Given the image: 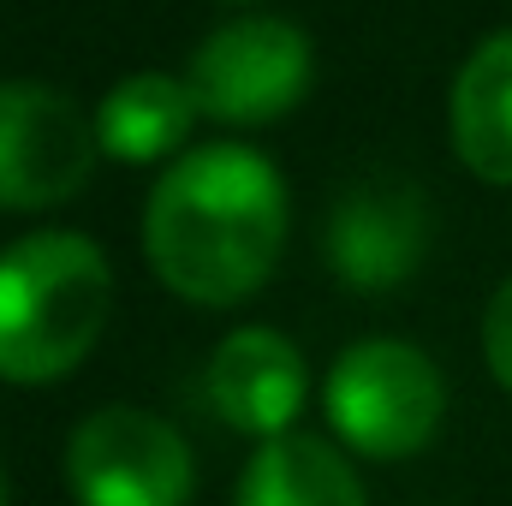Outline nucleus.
<instances>
[{"label":"nucleus","mask_w":512,"mask_h":506,"mask_svg":"<svg viewBox=\"0 0 512 506\" xmlns=\"http://www.w3.org/2000/svg\"><path fill=\"white\" fill-rule=\"evenodd\" d=\"M286 179L245 143H209L167 161L143 209V256L167 292L233 310L274 274L286 245Z\"/></svg>","instance_id":"f257e3e1"},{"label":"nucleus","mask_w":512,"mask_h":506,"mask_svg":"<svg viewBox=\"0 0 512 506\" xmlns=\"http://www.w3.org/2000/svg\"><path fill=\"white\" fill-rule=\"evenodd\" d=\"M114 316V268L96 239L42 227L0 251V381L72 376Z\"/></svg>","instance_id":"f03ea898"},{"label":"nucleus","mask_w":512,"mask_h":506,"mask_svg":"<svg viewBox=\"0 0 512 506\" xmlns=\"http://www.w3.org/2000/svg\"><path fill=\"white\" fill-rule=\"evenodd\" d=\"M334 435L364 459H411L435 441L447 411V381L411 340H358L334 358L322 387Z\"/></svg>","instance_id":"7ed1b4c3"},{"label":"nucleus","mask_w":512,"mask_h":506,"mask_svg":"<svg viewBox=\"0 0 512 506\" xmlns=\"http://www.w3.org/2000/svg\"><path fill=\"white\" fill-rule=\"evenodd\" d=\"M66 483L78 506H191L197 465L173 423L137 405H108L72 429Z\"/></svg>","instance_id":"20e7f679"},{"label":"nucleus","mask_w":512,"mask_h":506,"mask_svg":"<svg viewBox=\"0 0 512 506\" xmlns=\"http://www.w3.org/2000/svg\"><path fill=\"white\" fill-rule=\"evenodd\" d=\"M191 90L221 126H274L310 90V36L286 18H233L209 30L191 54Z\"/></svg>","instance_id":"39448f33"},{"label":"nucleus","mask_w":512,"mask_h":506,"mask_svg":"<svg viewBox=\"0 0 512 506\" xmlns=\"http://www.w3.org/2000/svg\"><path fill=\"white\" fill-rule=\"evenodd\" d=\"M102 155L96 120L54 84L6 78L0 84V209H54L90 185Z\"/></svg>","instance_id":"423d86ee"},{"label":"nucleus","mask_w":512,"mask_h":506,"mask_svg":"<svg viewBox=\"0 0 512 506\" xmlns=\"http://www.w3.org/2000/svg\"><path fill=\"white\" fill-rule=\"evenodd\" d=\"M423 245H429L423 191L411 179H387V173L346 185L328 215V233H322L334 280L352 292H370V298L411 280L423 262Z\"/></svg>","instance_id":"0eeeda50"},{"label":"nucleus","mask_w":512,"mask_h":506,"mask_svg":"<svg viewBox=\"0 0 512 506\" xmlns=\"http://www.w3.org/2000/svg\"><path fill=\"white\" fill-rule=\"evenodd\" d=\"M310 370L280 328H233L209 358V405L239 435H286L304 411Z\"/></svg>","instance_id":"6e6552de"},{"label":"nucleus","mask_w":512,"mask_h":506,"mask_svg":"<svg viewBox=\"0 0 512 506\" xmlns=\"http://www.w3.org/2000/svg\"><path fill=\"white\" fill-rule=\"evenodd\" d=\"M203 120V102L191 90V78L173 72H131L120 78L102 108H96V137L102 155L126 161V167H149V161H173L185 155L191 131Z\"/></svg>","instance_id":"1a4fd4ad"},{"label":"nucleus","mask_w":512,"mask_h":506,"mask_svg":"<svg viewBox=\"0 0 512 506\" xmlns=\"http://www.w3.org/2000/svg\"><path fill=\"white\" fill-rule=\"evenodd\" d=\"M453 149L483 185H512V30L483 36L459 66Z\"/></svg>","instance_id":"9d476101"},{"label":"nucleus","mask_w":512,"mask_h":506,"mask_svg":"<svg viewBox=\"0 0 512 506\" xmlns=\"http://www.w3.org/2000/svg\"><path fill=\"white\" fill-rule=\"evenodd\" d=\"M239 506H370L346 453L322 435H268L256 441L239 477Z\"/></svg>","instance_id":"9b49d317"},{"label":"nucleus","mask_w":512,"mask_h":506,"mask_svg":"<svg viewBox=\"0 0 512 506\" xmlns=\"http://www.w3.org/2000/svg\"><path fill=\"white\" fill-rule=\"evenodd\" d=\"M483 358H489L495 381L512 393V280L489 298V310H483Z\"/></svg>","instance_id":"f8f14e48"},{"label":"nucleus","mask_w":512,"mask_h":506,"mask_svg":"<svg viewBox=\"0 0 512 506\" xmlns=\"http://www.w3.org/2000/svg\"><path fill=\"white\" fill-rule=\"evenodd\" d=\"M0 506H6V477H0Z\"/></svg>","instance_id":"ddd939ff"},{"label":"nucleus","mask_w":512,"mask_h":506,"mask_svg":"<svg viewBox=\"0 0 512 506\" xmlns=\"http://www.w3.org/2000/svg\"><path fill=\"white\" fill-rule=\"evenodd\" d=\"M227 6H251V0H227Z\"/></svg>","instance_id":"4468645a"}]
</instances>
